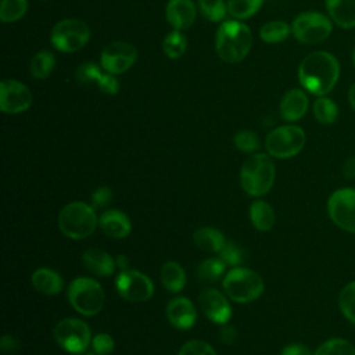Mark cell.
Instances as JSON below:
<instances>
[{"mask_svg":"<svg viewBox=\"0 0 355 355\" xmlns=\"http://www.w3.org/2000/svg\"><path fill=\"white\" fill-rule=\"evenodd\" d=\"M338 76V61L327 51H315L308 54L298 67V79L301 86L315 96L327 94L336 86Z\"/></svg>","mask_w":355,"mask_h":355,"instance_id":"1","label":"cell"},{"mask_svg":"<svg viewBox=\"0 0 355 355\" xmlns=\"http://www.w3.org/2000/svg\"><path fill=\"white\" fill-rule=\"evenodd\" d=\"M252 35L247 25L239 21L223 22L216 32V53L226 62L241 61L251 50Z\"/></svg>","mask_w":355,"mask_h":355,"instance_id":"2","label":"cell"},{"mask_svg":"<svg viewBox=\"0 0 355 355\" xmlns=\"http://www.w3.org/2000/svg\"><path fill=\"white\" fill-rule=\"evenodd\" d=\"M275 178V164L266 154H254L248 157L240 169L241 187L252 197L266 194L272 189Z\"/></svg>","mask_w":355,"mask_h":355,"instance_id":"3","label":"cell"},{"mask_svg":"<svg viewBox=\"0 0 355 355\" xmlns=\"http://www.w3.org/2000/svg\"><path fill=\"white\" fill-rule=\"evenodd\" d=\"M97 215L94 207L83 202L73 201L67 204L58 215V226L64 236L72 240H82L89 237L97 226Z\"/></svg>","mask_w":355,"mask_h":355,"instance_id":"4","label":"cell"},{"mask_svg":"<svg viewBox=\"0 0 355 355\" xmlns=\"http://www.w3.org/2000/svg\"><path fill=\"white\" fill-rule=\"evenodd\" d=\"M222 286L227 297L236 302H251L263 291L262 277L257 272L241 266L232 268L223 276Z\"/></svg>","mask_w":355,"mask_h":355,"instance_id":"5","label":"cell"},{"mask_svg":"<svg viewBox=\"0 0 355 355\" xmlns=\"http://www.w3.org/2000/svg\"><path fill=\"white\" fill-rule=\"evenodd\" d=\"M72 308L85 316L97 315L104 305V291L100 283L90 277L73 279L67 291Z\"/></svg>","mask_w":355,"mask_h":355,"instance_id":"6","label":"cell"},{"mask_svg":"<svg viewBox=\"0 0 355 355\" xmlns=\"http://www.w3.org/2000/svg\"><path fill=\"white\" fill-rule=\"evenodd\" d=\"M53 336L62 349L75 355L86 352L89 344H92L89 326L83 320L75 318L60 320L53 330Z\"/></svg>","mask_w":355,"mask_h":355,"instance_id":"7","label":"cell"},{"mask_svg":"<svg viewBox=\"0 0 355 355\" xmlns=\"http://www.w3.org/2000/svg\"><path fill=\"white\" fill-rule=\"evenodd\" d=\"M305 146V133L300 126L284 125L273 129L265 140L269 155L290 158L297 155Z\"/></svg>","mask_w":355,"mask_h":355,"instance_id":"8","label":"cell"},{"mask_svg":"<svg viewBox=\"0 0 355 355\" xmlns=\"http://www.w3.org/2000/svg\"><path fill=\"white\" fill-rule=\"evenodd\" d=\"M90 37L89 26L75 18H68L57 22L51 29L53 46L64 53H73L82 49Z\"/></svg>","mask_w":355,"mask_h":355,"instance_id":"9","label":"cell"},{"mask_svg":"<svg viewBox=\"0 0 355 355\" xmlns=\"http://www.w3.org/2000/svg\"><path fill=\"white\" fill-rule=\"evenodd\" d=\"M291 31L298 42L305 44H315L330 36L331 21L320 12H302L293 21Z\"/></svg>","mask_w":355,"mask_h":355,"instance_id":"10","label":"cell"},{"mask_svg":"<svg viewBox=\"0 0 355 355\" xmlns=\"http://www.w3.org/2000/svg\"><path fill=\"white\" fill-rule=\"evenodd\" d=\"M115 287L119 295L130 302H144L154 293V284L150 277L136 269L121 270L115 279Z\"/></svg>","mask_w":355,"mask_h":355,"instance_id":"11","label":"cell"},{"mask_svg":"<svg viewBox=\"0 0 355 355\" xmlns=\"http://www.w3.org/2000/svg\"><path fill=\"white\" fill-rule=\"evenodd\" d=\"M330 219L343 230L355 233V189H338L327 201Z\"/></svg>","mask_w":355,"mask_h":355,"instance_id":"12","label":"cell"},{"mask_svg":"<svg viewBox=\"0 0 355 355\" xmlns=\"http://www.w3.org/2000/svg\"><path fill=\"white\" fill-rule=\"evenodd\" d=\"M136 49L126 42H114L101 51V67L108 73L116 75L128 71L136 61Z\"/></svg>","mask_w":355,"mask_h":355,"instance_id":"13","label":"cell"},{"mask_svg":"<svg viewBox=\"0 0 355 355\" xmlns=\"http://www.w3.org/2000/svg\"><path fill=\"white\" fill-rule=\"evenodd\" d=\"M32 104V93L24 83L4 79L0 83V108L6 114H19Z\"/></svg>","mask_w":355,"mask_h":355,"instance_id":"14","label":"cell"},{"mask_svg":"<svg viewBox=\"0 0 355 355\" xmlns=\"http://www.w3.org/2000/svg\"><path fill=\"white\" fill-rule=\"evenodd\" d=\"M198 304L207 319L216 324H226L232 318V308L226 297L214 287L204 288L200 293Z\"/></svg>","mask_w":355,"mask_h":355,"instance_id":"15","label":"cell"},{"mask_svg":"<svg viewBox=\"0 0 355 355\" xmlns=\"http://www.w3.org/2000/svg\"><path fill=\"white\" fill-rule=\"evenodd\" d=\"M166 318L179 330H189L197 320V309L186 297H176L166 305Z\"/></svg>","mask_w":355,"mask_h":355,"instance_id":"16","label":"cell"},{"mask_svg":"<svg viewBox=\"0 0 355 355\" xmlns=\"http://www.w3.org/2000/svg\"><path fill=\"white\" fill-rule=\"evenodd\" d=\"M196 6L191 0H169L165 10L168 22L176 29H187L196 21Z\"/></svg>","mask_w":355,"mask_h":355,"instance_id":"17","label":"cell"},{"mask_svg":"<svg viewBox=\"0 0 355 355\" xmlns=\"http://www.w3.org/2000/svg\"><path fill=\"white\" fill-rule=\"evenodd\" d=\"M100 229L112 239H125L132 232V222L126 214L118 209H108L98 219Z\"/></svg>","mask_w":355,"mask_h":355,"instance_id":"18","label":"cell"},{"mask_svg":"<svg viewBox=\"0 0 355 355\" xmlns=\"http://www.w3.org/2000/svg\"><path fill=\"white\" fill-rule=\"evenodd\" d=\"M83 266L96 276L108 277L114 273L116 261L105 251L98 248H89L82 254Z\"/></svg>","mask_w":355,"mask_h":355,"instance_id":"19","label":"cell"},{"mask_svg":"<svg viewBox=\"0 0 355 355\" xmlns=\"http://www.w3.org/2000/svg\"><path fill=\"white\" fill-rule=\"evenodd\" d=\"M308 110V97L301 89L288 90L280 101V114L284 121H298Z\"/></svg>","mask_w":355,"mask_h":355,"instance_id":"20","label":"cell"},{"mask_svg":"<svg viewBox=\"0 0 355 355\" xmlns=\"http://www.w3.org/2000/svg\"><path fill=\"white\" fill-rule=\"evenodd\" d=\"M35 290L44 295H55L64 288L62 277L50 268H39L31 277Z\"/></svg>","mask_w":355,"mask_h":355,"instance_id":"21","label":"cell"},{"mask_svg":"<svg viewBox=\"0 0 355 355\" xmlns=\"http://www.w3.org/2000/svg\"><path fill=\"white\" fill-rule=\"evenodd\" d=\"M327 12L340 28L355 26V0H326Z\"/></svg>","mask_w":355,"mask_h":355,"instance_id":"22","label":"cell"},{"mask_svg":"<svg viewBox=\"0 0 355 355\" xmlns=\"http://www.w3.org/2000/svg\"><path fill=\"white\" fill-rule=\"evenodd\" d=\"M194 244L207 252H219L226 243L225 234L216 227H200L193 234Z\"/></svg>","mask_w":355,"mask_h":355,"instance_id":"23","label":"cell"},{"mask_svg":"<svg viewBox=\"0 0 355 355\" xmlns=\"http://www.w3.org/2000/svg\"><path fill=\"white\" fill-rule=\"evenodd\" d=\"M250 219L252 226L259 232H268L276 222L273 208L263 200H257L250 207Z\"/></svg>","mask_w":355,"mask_h":355,"instance_id":"24","label":"cell"},{"mask_svg":"<svg viewBox=\"0 0 355 355\" xmlns=\"http://www.w3.org/2000/svg\"><path fill=\"white\" fill-rule=\"evenodd\" d=\"M161 283L164 288L171 293H178L186 286V273L183 268L175 262L168 261L161 268Z\"/></svg>","mask_w":355,"mask_h":355,"instance_id":"25","label":"cell"},{"mask_svg":"<svg viewBox=\"0 0 355 355\" xmlns=\"http://www.w3.org/2000/svg\"><path fill=\"white\" fill-rule=\"evenodd\" d=\"M54 64V54L49 50H42L31 61V73L36 79H46L51 73Z\"/></svg>","mask_w":355,"mask_h":355,"instance_id":"26","label":"cell"},{"mask_svg":"<svg viewBox=\"0 0 355 355\" xmlns=\"http://www.w3.org/2000/svg\"><path fill=\"white\" fill-rule=\"evenodd\" d=\"M226 263L220 258H207L197 266V276L202 282H216L225 273Z\"/></svg>","mask_w":355,"mask_h":355,"instance_id":"27","label":"cell"},{"mask_svg":"<svg viewBox=\"0 0 355 355\" xmlns=\"http://www.w3.org/2000/svg\"><path fill=\"white\" fill-rule=\"evenodd\" d=\"M313 115L320 123L330 125L336 122L338 116V108L333 100L320 96L313 103Z\"/></svg>","mask_w":355,"mask_h":355,"instance_id":"28","label":"cell"},{"mask_svg":"<svg viewBox=\"0 0 355 355\" xmlns=\"http://www.w3.org/2000/svg\"><path fill=\"white\" fill-rule=\"evenodd\" d=\"M290 33V26L284 21H270L265 24L261 31L259 36L266 43H279L287 39Z\"/></svg>","mask_w":355,"mask_h":355,"instance_id":"29","label":"cell"},{"mask_svg":"<svg viewBox=\"0 0 355 355\" xmlns=\"http://www.w3.org/2000/svg\"><path fill=\"white\" fill-rule=\"evenodd\" d=\"M263 0H227V11L237 19H245L252 17Z\"/></svg>","mask_w":355,"mask_h":355,"instance_id":"30","label":"cell"},{"mask_svg":"<svg viewBox=\"0 0 355 355\" xmlns=\"http://www.w3.org/2000/svg\"><path fill=\"white\" fill-rule=\"evenodd\" d=\"M187 47L186 37L179 31H172L164 37L162 50L169 58H179L183 55Z\"/></svg>","mask_w":355,"mask_h":355,"instance_id":"31","label":"cell"},{"mask_svg":"<svg viewBox=\"0 0 355 355\" xmlns=\"http://www.w3.org/2000/svg\"><path fill=\"white\" fill-rule=\"evenodd\" d=\"M26 0H1L0 4V19L6 24L15 22L26 12Z\"/></svg>","mask_w":355,"mask_h":355,"instance_id":"32","label":"cell"},{"mask_svg":"<svg viewBox=\"0 0 355 355\" xmlns=\"http://www.w3.org/2000/svg\"><path fill=\"white\" fill-rule=\"evenodd\" d=\"M315 355H355V347L344 338H331L324 341Z\"/></svg>","mask_w":355,"mask_h":355,"instance_id":"33","label":"cell"},{"mask_svg":"<svg viewBox=\"0 0 355 355\" xmlns=\"http://www.w3.org/2000/svg\"><path fill=\"white\" fill-rule=\"evenodd\" d=\"M338 306L345 319L355 323V280L348 283L338 295Z\"/></svg>","mask_w":355,"mask_h":355,"instance_id":"34","label":"cell"},{"mask_svg":"<svg viewBox=\"0 0 355 355\" xmlns=\"http://www.w3.org/2000/svg\"><path fill=\"white\" fill-rule=\"evenodd\" d=\"M201 14L212 22L222 21L226 15V6L223 0H198Z\"/></svg>","mask_w":355,"mask_h":355,"instance_id":"35","label":"cell"},{"mask_svg":"<svg viewBox=\"0 0 355 355\" xmlns=\"http://www.w3.org/2000/svg\"><path fill=\"white\" fill-rule=\"evenodd\" d=\"M218 254H219V258L229 266H237L245 258L244 248L233 241H226Z\"/></svg>","mask_w":355,"mask_h":355,"instance_id":"36","label":"cell"},{"mask_svg":"<svg viewBox=\"0 0 355 355\" xmlns=\"http://www.w3.org/2000/svg\"><path fill=\"white\" fill-rule=\"evenodd\" d=\"M233 141H234V146L243 153H252L259 148L258 135L252 130H247V129L239 130L234 135Z\"/></svg>","mask_w":355,"mask_h":355,"instance_id":"37","label":"cell"},{"mask_svg":"<svg viewBox=\"0 0 355 355\" xmlns=\"http://www.w3.org/2000/svg\"><path fill=\"white\" fill-rule=\"evenodd\" d=\"M178 355H216V352L208 343L202 340H191L180 348Z\"/></svg>","mask_w":355,"mask_h":355,"instance_id":"38","label":"cell"},{"mask_svg":"<svg viewBox=\"0 0 355 355\" xmlns=\"http://www.w3.org/2000/svg\"><path fill=\"white\" fill-rule=\"evenodd\" d=\"M101 75L103 72L98 68V65L93 62H86L80 65L79 69L76 71V80L80 83H92V82H97Z\"/></svg>","mask_w":355,"mask_h":355,"instance_id":"39","label":"cell"},{"mask_svg":"<svg viewBox=\"0 0 355 355\" xmlns=\"http://www.w3.org/2000/svg\"><path fill=\"white\" fill-rule=\"evenodd\" d=\"M92 347L94 349L96 354L98 355H108L114 351V340L110 334L107 333H100V334H96L93 338H92Z\"/></svg>","mask_w":355,"mask_h":355,"instance_id":"40","label":"cell"},{"mask_svg":"<svg viewBox=\"0 0 355 355\" xmlns=\"http://www.w3.org/2000/svg\"><path fill=\"white\" fill-rule=\"evenodd\" d=\"M96 83L100 90L107 94H116L119 90V82L112 73H103Z\"/></svg>","mask_w":355,"mask_h":355,"instance_id":"41","label":"cell"},{"mask_svg":"<svg viewBox=\"0 0 355 355\" xmlns=\"http://www.w3.org/2000/svg\"><path fill=\"white\" fill-rule=\"evenodd\" d=\"M111 200H112V191L108 187L101 186L93 193L92 205L94 208H101V207H105Z\"/></svg>","mask_w":355,"mask_h":355,"instance_id":"42","label":"cell"},{"mask_svg":"<svg viewBox=\"0 0 355 355\" xmlns=\"http://www.w3.org/2000/svg\"><path fill=\"white\" fill-rule=\"evenodd\" d=\"M0 348H1L3 352L11 354V352H15L19 348V343H18V340L15 337L6 334L0 340Z\"/></svg>","mask_w":355,"mask_h":355,"instance_id":"43","label":"cell"},{"mask_svg":"<svg viewBox=\"0 0 355 355\" xmlns=\"http://www.w3.org/2000/svg\"><path fill=\"white\" fill-rule=\"evenodd\" d=\"M280 355H311V351L304 344H290L282 349Z\"/></svg>","mask_w":355,"mask_h":355,"instance_id":"44","label":"cell"},{"mask_svg":"<svg viewBox=\"0 0 355 355\" xmlns=\"http://www.w3.org/2000/svg\"><path fill=\"white\" fill-rule=\"evenodd\" d=\"M219 334H220V340L226 344H232L237 337V333H236L234 327H232V326H223L220 329Z\"/></svg>","mask_w":355,"mask_h":355,"instance_id":"45","label":"cell"},{"mask_svg":"<svg viewBox=\"0 0 355 355\" xmlns=\"http://www.w3.org/2000/svg\"><path fill=\"white\" fill-rule=\"evenodd\" d=\"M343 175L345 179H355V155L349 157L343 166Z\"/></svg>","mask_w":355,"mask_h":355,"instance_id":"46","label":"cell"},{"mask_svg":"<svg viewBox=\"0 0 355 355\" xmlns=\"http://www.w3.org/2000/svg\"><path fill=\"white\" fill-rule=\"evenodd\" d=\"M116 266H118L121 270L128 269V258H126L125 255H118V257H116Z\"/></svg>","mask_w":355,"mask_h":355,"instance_id":"47","label":"cell"},{"mask_svg":"<svg viewBox=\"0 0 355 355\" xmlns=\"http://www.w3.org/2000/svg\"><path fill=\"white\" fill-rule=\"evenodd\" d=\"M348 101H349L352 110L355 111V83L348 90Z\"/></svg>","mask_w":355,"mask_h":355,"instance_id":"48","label":"cell"},{"mask_svg":"<svg viewBox=\"0 0 355 355\" xmlns=\"http://www.w3.org/2000/svg\"><path fill=\"white\" fill-rule=\"evenodd\" d=\"M79 355H98V354H93V352H83V354H79Z\"/></svg>","mask_w":355,"mask_h":355,"instance_id":"49","label":"cell"},{"mask_svg":"<svg viewBox=\"0 0 355 355\" xmlns=\"http://www.w3.org/2000/svg\"><path fill=\"white\" fill-rule=\"evenodd\" d=\"M354 65H355V50H354Z\"/></svg>","mask_w":355,"mask_h":355,"instance_id":"50","label":"cell"},{"mask_svg":"<svg viewBox=\"0 0 355 355\" xmlns=\"http://www.w3.org/2000/svg\"><path fill=\"white\" fill-rule=\"evenodd\" d=\"M42 1H47V0H42Z\"/></svg>","mask_w":355,"mask_h":355,"instance_id":"51","label":"cell"}]
</instances>
